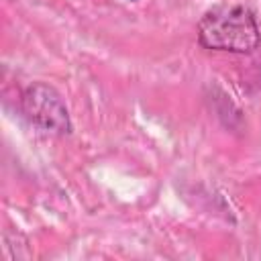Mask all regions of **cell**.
I'll return each mask as SVG.
<instances>
[{"instance_id": "cell-1", "label": "cell", "mask_w": 261, "mask_h": 261, "mask_svg": "<svg viewBox=\"0 0 261 261\" xmlns=\"http://www.w3.org/2000/svg\"><path fill=\"white\" fill-rule=\"evenodd\" d=\"M198 43L210 51L253 53L261 43L255 14L241 4H222L208 10L198 22Z\"/></svg>"}, {"instance_id": "cell-2", "label": "cell", "mask_w": 261, "mask_h": 261, "mask_svg": "<svg viewBox=\"0 0 261 261\" xmlns=\"http://www.w3.org/2000/svg\"><path fill=\"white\" fill-rule=\"evenodd\" d=\"M20 108L29 122H33L35 126L47 133H55V135L71 133L69 112L61 94L45 82H33L22 90Z\"/></svg>"}]
</instances>
